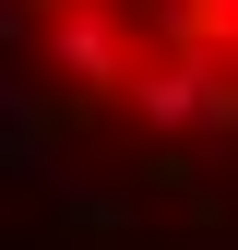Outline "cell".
Returning <instances> with one entry per match:
<instances>
[{"instance_id": "obj_1", "label": "cell", "mask_w": 238, "mask_h": 250, "mask_svg": "<svg viewBox=\"0 0 238 250\" xmlns=\"http://www.w3.org/2000/svg\"><path fill=\"white\" fill-rule=\"evenodd\" d=\"M0 250H238V0H0Z\"/></svg>"}]
</instances>
